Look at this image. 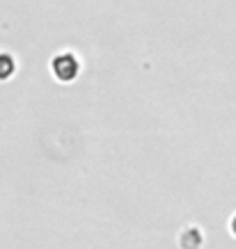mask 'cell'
Wrapping results in <instances>:
<instances>
[{"mask_svg":"<svg viewBox=\"0 0 236 249\" xmlns=\"http://www.w3.org/2000/svg\"><path fill=\"white\" fill-rule=\"evenodd\" d=\"M14 71H16L14 55L0 51V80H7V78H12V76H14Z\"/></svg>","mask_w":236,"mask_h":249,"instance_id":"cell-3","label":"cell"},{"mask_svg":"<svg viewBox=\"0 0 236 249\" xmlns=\"http://www.w3.org/2000/svg\"><path fill=\"white\" fill-rule=\"evenodd\" d=\"M229 231H232V233L236 235V215L232 219H229Z\"/></svg>","mask_w":236,"mask_h":249,"instance_id":"cell-4","label":"cell"},{"mask_svg":"<svg viewBox=\"0 0 236 249\" xmlns=\"http://www.w3.org/2000/svg\"><path fill=\"white\" fill-rule=\"evenodd\" d=\"M179 242L183 249H197L202 245V231L197 227H186L179 235Z\"/></svg>","mask_w":236,"mask_h":249,"instance_id":"cell-2","label":"cell"},{"mask_svg":"<svg viewBox=\"0 0 236 249\" xmlns=\"http://www.w3.org/2000/svg\"><path fill=\"white\" fill-rule=\"evenodd\" d=\"M48 67H51V73L58 83H74L83 64H80V57L74 51H60L51 57Z\"/></svg>","mask_w":236,"mask_h":249,"instance_id":"cell-1","label":"cell"}]
</instances>
